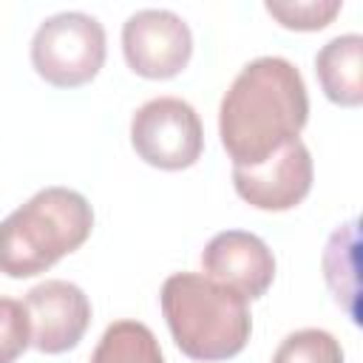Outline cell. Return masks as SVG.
Listing matches in <instances>:
<instances>
[{
    "label": "cell",
    "instance_id": "1",
    "mask_svg": "<svg viewBox=\"0 0 363 363\" xmlns=\"http://www.w3.org/2000/svg\"><path fill=\"white\" fill-rule=\"evenodd\" d=\"M309 119L301 71L284 57H258L233 79L218 108V136L233 167H255L295 142Z\"/></svg>",
    "mask_w": 363,
    "mask_h": 363
},
{
    "label": "cell",
    "instance_id": "2",
    "mask_svg": "<svg viewBox=\"0 0 363 363\" xmlns=\"http://www.w3.org/2000/svg\"><path fill=\"white\" fill-rule=\"evenodd\" d=\"M162 315L176 346L193 360L235 357L252 332L247 301L201 272H176L162 284Z\"/></svg>",
    "mask_w": 363,
    "mask_h": 363
},
{
    "label": "cell",
    "instance_id": "3",
    "mask_svg": "<svg viewBox=\"0 0 363 363\" xmlns=\"http://www.w3.org/2000/svg\"><path fill=\"white\" fill-rule=\"evenodd\" d=\"M91 227L94 210L82 193L45 187L0 224V272L9 278L40 275L79 250Z\"/></svg>",
    "mask_w": 363,
    "mask_h": 363
},
{
    "label": "cell",
    "instance_id": "4",
    "mask_svg": "<svg viewBox=\"0 0 363 363\" xmlns=\"http://www.w3.org/2000/svg\"><path fill=\"white\" fill-rule=\"evenodd\" d=\"M37 74L57 88L91 82L105 62V28L82 11H62L40 23L31 40Z\"/></svg>",
    "mask_w": 363,
    "mask_h": 363
},
{
    "label": "cell",
    "instance_id": "5",
    "mask_svg": "<svg viewBox=\"0 0 363 363\" xmlns=\"http://www.w3.org/2000/svg\"><path fill=\"white\" fill-rule=\"evenodd\" d=\"M136 156L159 170H184L204 150V128L196 108L179 96L147 99L130 119Z\"/></svg>",
    "mask_w": 363,
    "mask_h": 363
},
{
    "label": "cell",
    "instance_id": "6",
    "mask_svg": "<svg viewBox=\"0 0 363 363\" xmlns=\"http://www.w3.org/2000/svg\"><path fill=\"white\" fill-rule=\"evenodd\" d=\"M122 51L133 74L145 79H170L187 68L193 34L187 23L167 9H142L122 26Z\"/></svg>",
    "mask_w": 363,
    "mask_h": 363
},
{
    "label": "cell",
    "instance_id": "7",
    "mask_svg": "<svg viewBox=\"0 0 363 363\" xmlns=\"http://www.w3.org/2000/svg\"><path fill=\"white\" fill-rule=\"evenodd\" d=\"M23 309L28 315L31 346L45 354H60L74 349L88 323H91V301L71 281H43L26 292Z\"/></svg>",
    "mask_w": 363,
    "mask_h": 363
},
{
    "label": "cell",
    "instance_id": "8",
    "mask_svg": "<svg viewBox=\"0 0 363 363\" xmlns=\"http://www.w3.org/2000/svg\"><path fill=\"white\" fill-rule=\"evenodd\" d=\"M235 193L258 210H292L312 190L309 147L295 139L255 167H233Z\"/></svg>",
    "mask_w": 363,
    "mask_h": 363
},
{
    "label": "cell",
    "instance_id": "9",
    "mask_svg": "<svg viewBox=\"0 0 363 363\" xmlns=\"http://www.w3.org/2000/svg\"><path fill=\"white\" fill-rule=\"evenodd\" d=\"M201 267L207 278L238 292L244 301L261 298L275 278L272 250L244 230H224L213 235L201 252Z\"/></svg>",
    "mask_w": 363,
    "mask_h": 363
},
{
    "label": "cell",
    "instance_id": "10",
    "mask_svg": "<svg viewBox=\"0 0 363 363\" xmlns=\"http://www.w3.org/2000/svg\"><path fill=\"white\" fill-rule=\"evenodd\" d=\"M315 74L335 105L357 108L363 102V37L340 34L329 40L315 57Z\"/></svg>",
    "mask_w": 363,
    "mask_h": 363
},
{
    "label": "cell",
    "instance_id": "11",
    "mask_svg": "<svg viewBox=\"0 0 363 363\" xmlns=\"http://www.w3.org/2000/svg\"><path fill=\"white\" fill-rule=\"evenodd\" d=\"M357 221H349L343 227H337L326 244L323 252V272H326V284L335 295V301L349 312V318L357 323L360 312H357V298H360V278H357Z\"/></svg>",
    "mask_w": 363,
    "mask_h": 363
},
{
    "label": "cell",
    "instance_id": "12",
    "mask_svg": "<svg viewBox=\"0 0 363 363\" xmlns=\"http://www.w3.org/2000/svg\"><path fill=\"white\" fill-rule=\"evenodd\" d=\"M91 363H164V357L156 335L145 323L113 320L102 332Z\"/></svg>",
    "mask_w": 363,
    "mask_h": 363
},
{
    "label": "cell",
    "instance_id": "13",
    "mask_svg": "<svg viewBox=\"0 0 363 363\" xmlns=\"http://www.w3.org/2000/svg\"><path fill=\"white\" fill-rule=\"evenodd\" d=\"M272 363H343V349L323 329H298L281 340Z\"/></svg>",
    "mask_w": 363,
    "mask_h": 363
},
{
    "label": "cell",
    "instance_id": "14",
    "mask_svg": "<svg viewBox=\"0 0 363 363\" xmlns=\"http://www.w3.org/2000/svg\"><path fill=\"white\" fill-rule=\"evenodd\" d=\"M284 28L320 31L340 14V0H295V3H267L264 6Z\"/></svg>",
    "mask_w": 363,
    "mask_h": 363
},
{
    "label": "cell",
    "instance_id": "15",
    "mask_svg": "<svg viewBox=\"0 0 363 363\" xmlns=\"http://www.w3.org/2000/svg\"><path fill=\"white\" fill-rule=\"evenodd\" d=\"M31 346L28 315L20 301L0 298V363H14Z\"/></svg>",
    "mask_w": 363,
    "mask_h": 363
}]
</instances>
